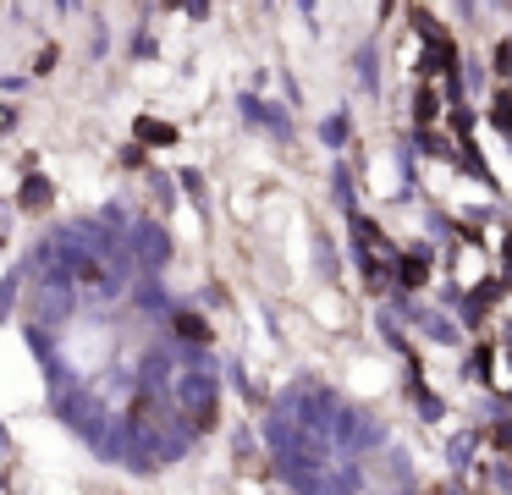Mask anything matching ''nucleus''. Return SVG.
I'll return each mask as SVG.
<instances>
[{
	"label": "nucleus",
	"instance_id": "nucleus-1",
	"mask_svg": "<svg viewBox=\"0 0 512 495\" xmlns=\"http://www.w3.org/2000/svg\"><path fill=\"white\" fill-rule=\"evenodd\" d=\"M23 198H28L34 209H45V182H28V193H23Z\"/></svg>",
	"mask_w": 512,
	"mask_h": 495
}]
</instances>
